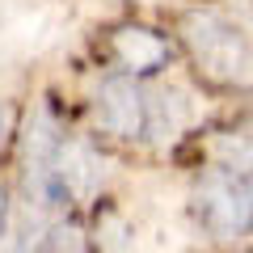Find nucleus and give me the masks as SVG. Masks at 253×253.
<instances>
[{"label":"nucleus","instance_id":"1","mask_svg":"<svg viewBox=\"0 0 253 253\" xmlns=\"http://www.w3.org/2000/svg\"><path fill=\"white\" fill-rule=\"evenodd\" d=\"M177 38L194 59L203 81L211 84H245L253 76V46L236 21L211 9H190L177 21Z\"/></svg>","mask_w":253,"mask_h":253},{"label":"nucleus","instance_id":"2","mask_svg":"<svg viewBox=\"0 0 253 253\" xmlns=\"http://www.w3.org/2000/svg\"><path fill=\"white\" fill-rule=\"evenodd\" d=\"M194 224L219 245H232L253 232V181L228 169H211L190 194Z\"/></svg>","mask_w":253,"mask_h":253},{"label":"nucleus","instance_id":"3","mask_svg":"<svg viewBox=\"0 0 253 253\" xmlns=\"http://www.w3.org/2000/svg\"><path fill=\"white\" fill-rule=\"evenodd\" d=\"M93 123L101 135L123 144L152 139V89L131 72H114L93 93Z\"/></svg>","mask_w":253,"mask_h":253},{"label":"nucleus","instance_id":"4","mask_svg":"<svg viewBox=\"0 0 253 253\" xmlns=\"http://www.w3.org/2000/svg\"><path fill=\"white\" fill-rule=\"evenodd\" d=\"M110 55H114L118 72H131L144 81V76H156L161 68H169L173 42L161 30H148V26H118L110 30Z\"/></svg>","mask_w":253,"mask_h":253},{"label":"nucleus","instance_id":"5","mask_svg":"<svg viewBox=\"0 0 253 253\" xmlns=\"http://www.w3.org/2000/svg\"><path fill=\"white\" fill-rule=\"evenodd\" d=\"M186 126V97L177 89H152V139H173Z\"/></svg>","mask_w":253,"mask_h":253},{"label":"nucleus","instance_id":"6","mask_svg":"<svg viewBox=\"0 0 253 253\" xmlns=\"http://www.w3.org/2000/svg\"><path fill=\"white\" fill-rule=\"evenodd\" d=\"M211 152H215V169L253 177V131H228V135L215 139Z\"/></svg>","mask_w":253,"mask_h":253},{"label":"nucleus","instance_id":"7","mask_svg":"<svg viewBox=\"0 0 253 253\" xmlns=\"http://www.w3.org/2000/svg\"><path fill=\"white\" fill-rule=\"evenodd\" d=\"M9 135H13V114H9V106L0 101V148L9 144Z\"/></svg>","mask_w":253,"mask_h":253},{"label":"nucleus","instance_id":"8","mask_svg":"<svg viewBox=\"0 0 253 253\" xmlns=\"http://www.w3.org/2000/svg\"><path fill=\"white\" fill-rule=\"evenodd\" d=\"M4 215H9V190L0 186V232H4Z\"/></svg>","mask_w":253,"mask_h":253},{"label":"nucleus","instance_id":"9","mask_svg":"<svg viewBox=\"0 0 253 253\" xmlns=\"http://www.w3.org/2000/svg\"><path fill=\"white\" fill-rule=\"evenodd\" d=\"M249 181H253V177H249Z\"/></svg>","mask_w":253,"mask_h":253}]
</instances>
